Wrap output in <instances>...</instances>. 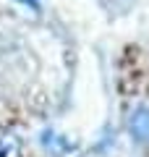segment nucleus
I'll return each instance as SVG.
<instances>
[{
	"label": "nucleus",
	"mask_w": 149,
	"mask_h": 157,
	"mask_svg": "<svg viewBox=\"0 0 149 157\" xmlns=\"http://www.w3.org/2000/svg\"><path fill=\"white\" fill-rule=\"evenodd\" d=\"M131 131L139 136V139L149 141V107H139L131 115Z\"/></svg>",
	"instance_id": "nucleus-1"
}]
</instances>
